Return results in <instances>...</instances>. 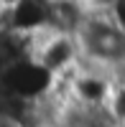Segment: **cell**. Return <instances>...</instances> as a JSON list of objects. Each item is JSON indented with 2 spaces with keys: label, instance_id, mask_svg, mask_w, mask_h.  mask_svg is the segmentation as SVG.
I'll list each match as a JSON object with an SVG mask.
<instances>
[{
  "label": "cell",
  "instance_id": "6da1fadb",
  "mask_svg": "<svg viewBox=\"0 0 125 127\" xmlns=\"http://www.w3.org/2000/svg\"><path fill=\"white\" fill-rule=\"evenodd\" d=\"M31 59H33L49 76L69 74L71 69H77L79 61H82V48H79L77 33L54 31V28L41 31L38 36H33Z\"/></svg>",
  "mask_w": 125,
  "mask_h": 127
},
{
  "label": "cell",
  "instance_id": "7a4b0ae2",
  "mask_svg": "<svg viewBox=\"0 0 125 127\" xmlns=\"http://www.w3.org/2000/svg\"><path fill=\"white\" fill-rule=\"evenodd\" d=\"M115 92L118 76L107 66L79 61V66L69 74V102L79 107H112Z\"/></svg>",
  "mask_w": 125,
  "mask_h": 127
},
{
  "label": "cell",
  "instance_id": "3957f363",
  "mask_svg": "<svg viewBox=\"0 0 125 127\" xmlns=\"http://www.w3.org/2000/svg\"><path fill=\"white\" fill-rule=\"evenodd\" d=\"M51 18V0H20L18 5L5 10V28L20 36H38L49 28Z\"/></svg>",
  "mask_w": 125,
  "mask_h": 127
},
{
  "label": "cell",
  "instance_id": "277c9868",
  "mask_svg": "<svg viewBox=\"0 0 125 127\" xmlns=\"http://www.w3.org/2000/svg\"><path fill=\"white\" fill-rule=\"evenodd\" d=\"M107 15H110L112 23H115L123 33H125V0H115V3H112V8L107 10Z\"/></svg>",
  "mask_w": 125,
  "mask_h": 127
},
{
  "label": "cell",
  "instance_id": "5b68a950",
  "mask_svg": "<svg viewBox=\"0 0 125 127\" xmlns=\"http://www.w3.org/2000/svg\"><path fill=\"white\" fill-rule=\"evenodd\" d=\"M82 3H84V8L92 10V13H107L115 0H82Z\"/></svg>",
  "mask_w": 125,
  "mask_h": 127
},
{
  "label": "cell",
  "instance_id": "8992f818",
  "mask_svg": "<svg viewBox=\"0 0 125 127\" xmlns=\"http://www.w3.org/2000/svg\"><path fill=\"white\" fill-rule=\"evenodd\" d=\"M18 3H20V0H0V10L5 13V10H10L13 5H18Z\"/></svg>",
  "mask_w": 125,
  "mask_h": 127
}]
</instances>
